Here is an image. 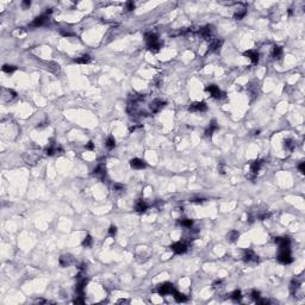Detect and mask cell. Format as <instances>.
<instances>
[{
  "label": "cell",
  "instance_id": "6da1fadb",
  "mask_svg": "<svg viewBox=\"0 0 305 305\" xmlns=\"http://www.w3.org/2000/svg\"><path fill=\"white\" fill-rule=\"evenodd\" d=\"M145 41H147V44H148V47H149V49L153 53L159 51L160 48H161V42L159 41V37L156 36L155 34H147L145 35Z\"/></svg>",
  "mask_w": 305,
  "mask_h": 305
},
{
  "label": "cell",
  "instance_id": "7a4b0ae2",
  "mask_svg": "<svg viewBox=\"0 0 305 305\" xmlns=\"http://www.w3.org/2000/svg\"><path fill=\"white\" fill-rule=\"evenodd\" d=\"M278 261L284 265L291 263L293 261L290 247H280L279 248V255H278Z\"/></svg>",
  "mask_w": 305,
  "mask_h": 305
},
{
  "label": "cell",
  "instance_id": "3957f363",
  "mask_svg": "<svg viewBox=\"0 0 305 305\" xmlns=\"http://www.w3.org/2000/svg\"><path fill=\"white\" fill-rule=\"evenodd\" d=\"M199 35L203 37L204 39L206 41H212L213 39V34H215V30H213V26L212 25H206L204 28H200L199 30Z\"/></svg>",
  "mask_w": 305,
  "mask_h": 305
},
{
  "label": "cell",
  "instance_id": "277c9868",
  "mask_svg": "<svg viewBox=\"0 0 305 305\" xmlns=\"http://www.w3.org/2000/svg\"><path fill=\"white\" fill-rule=\"evenodd\" d=\"M262 163H263L262 160H255L254 162H251L250 171H249V173H248V175H247V178L250 180H254L255 175L259 173V171H260L261 167H262Z\"/></svg>",
  "mask_w": 305,
  "mask_h": 305
},
{
  "label": "cell",
  "instance_id": "5b68a950",
  "mask_svg": "<svg viewBox=\"0 0 305 305\" xmlns=\"http://www.w3.org/2000/svg\"><path fill=\"white\" fill-rule=\"evenodd\" d=\"M174 291L175 290H174L173 284H171V282H163V284L159 285V287H157V292H159V294H161V296L173 294Z\"/></svg>",
  "mask_w": 305,
  "mask_h": 305
},
{
  "label": "cell",
  "instance_id": "8992f818",
  "mask_svg": "<svg viewBox=\"0 0 305 305\" xmlns=\"http://www.w3.org/2000/svg\"><path fill=\"white\" fill-rule=\"evenodd\" d=\"M205 91L209 92L210 94H211V97L217 98V99H219V98H223V97H224V93H223L216 85H209V86H206Z\"/></svg>",
  "mask_w": 305,
  "mask_h": 305
},
{
  "label": "cell",
  "instance_id": "52a82bcc",
  "mask_svg": "<svg viewBox=\"0 0 305 305\" xmlns=\"http://www.w3.org/2000/svg\"><path fill=\"white\" fill-rule=\"evenodd\" d=\"M165 106H166V102H163L161 99H155L150 104V110L153 113H159Z\"/></svg>",
  "mask_w": 305,
  "mask_h": 305
},
{
  "label": "cell",
  "instance_id": "ba28073f",
  "mask_svg": "<svg viewBox=\"0 0 305 305\" xmlns=\"http://www.w3.org/2000/svg\"><path fill=\"white\" fill-rule=\"evenodd\" d=\"M188 110L191 112H204V111L208 110V105L204 102H196L188 108Z\"/></svg>",
  "mask_w": 305,
  "mask_h": 305
},
{
  "label": "cell",
  "instance_id": "9c48e42d",
  "mask_svg": "<svg viewBox=\"0 0 305 305\" xmlns=\"http://www.w3.org/2000/svg\"><path fill=\"white\" fill-rule=\"evenodd\" d=\"M171 249L175 253V254H184L186 250H187V245L185 242H175L173 245H171Z\"/></svg>",
  "mask_w": 305,
  "mask_h": 305
},
{
  "label": "cell",
  "instance_id": "30bf717a",
  "mask_svg": "<svg viewBox=\"0 0 305 305\" xmlns=\"http://www.w3.org/2000/svg\"><path fill=\"white\" fill-rule=\"evenodd\" d=\"M245 14H247V8H245V5L239 4V5H237V7L235 8V12H234V18L237 19V20H239V19H242L243 17H245Z\"/></svg>",
  "mask_w": 305,
  "mask_h": 305
},
{
  "label": "cell",
  "instance_id": "8fae6325",
  "mask_svg": "<svg viewBox=\"0 0 305 305\" xmlns=\"http://www.w3.org/2000/svg\"><path fill=\"white\" fill-rule=\"evenodd\" d=\"M243 260L245 262H257L259 261V256L254 253L253 250H245V255H243Z\"/></svg>",
  "mask_w": 305,
  "mask_h": 305
},
{
  "label": "cell",
  "instance_id": "7c38bea8",
  "mask_svg": "<svg viewBox=\"0 0 305 305\" xmlns=\"http://www.w3.org/2000/svg\"><path fill=\"white\" fill-rule=\"evenodd\" d=\"M47 19H48V16H47V14H41L39 17H37V18L34 19V22L31 23V26H34V28L42 26V25L47 22Z\"/></svg>",
  "mask_w": 305,
  "mask_h": 305
},
{
  "label": "cell",
  "instance_id": "4fadbf2b",
  "mask_svg": "<svg viewBox=\"0 0 305 305\" xmlns=\"http://www.w3.org/2000/svg\"><path fill=\"white\" fill-rule=\"evenodd\" d=\"M222 44H223V41L222 39H218V38H213L211 42H210V51H218L221 49Z\"/></svg>",
  "mask_w": 305,
  "mask_h": 305
},
{
  "label": "cell",
  "instance_id": "5bb4252c",
  "mask_svg": "<svg viewBox=\"0 0 305 305\" xmlns=\"http://www.w3.org/2000/svg\"><path fill=\"white\" fill-rule=\"evenodd\" d=\"M130 166L134 169H143L145 167V162L143 160H141V159H132L130 161Z\"/></svg>",
  "mask_w": 305,
  "mask_h": 305
},
{
  "label": "cell",
  "instance_id": "9a60e30c",
  "mask_svg": "<svg viewBox=\"0 0 305 305\" xmlns=\"http://www.w3.org/2000/svg\"><path fill=\"white\" fill-rule=\"evenodd\" d=\"M218 129V125H217V122H216L215 119L213 120H211L210 122V124H209V126L206 128V130H205V135L209 137V136H212V134L216 131Z\"/></svg>",
  "mask_w": 305,
  "mask_h": 305
},
{
  "label": "cell",
  "instance_id": "2e32d148",
  "mask_svg": "<svg viewBox=\"0 0 305 305\" xmlns=\"http://www.w3.org/2000/svg\"><path fill=\"white\" fill-rule=\"evenodd\" d=\"M245 56L249 57L253 63H257L259 62V53L255 51V50H248V51H245Z\"/></svg>",
  "mask_w": 305,
  "mask_h": 305
},
{
  "label": "cell",
  "instance_id": "e0dca14e",
  "mask_svg": "<svg viewBox=\"0 0 305 305\" xmlns=\"http://www.w3.org/2000/svg\"><path fill=\"white\" fill-rule=\"evenodd\" d=\"M72 263H73L72 255H62V256L60 257V265H61V266L67 267V266H69V265H72Z\"/></svg>",
  "mask_w": 305,
  "mask_h": 305
},
{
  "label": "cell",
  "instance_id": "ac0fdd59",
  "mask_svg": "<svg viewBox=\"0 0 305 305\" xmlns=\"http://www.w3.org/2000/svg\"><path fill=\"white\" fill-rule=\"evenodd\" d=\"M275 243H278L279 247H290L291 239L290 237H278V239H275Z\"/></svg>",
  "mask_w": 305,
  "mask_h": 305
},
{
  "label": "cell",
  "instance_id": "d6986e66",
  "mask_svg": "<svg viewBox=\"0 0 305 305\" xmlns=\"http://www.w3.org/2000/svg\"><path fill=\"white\" fill-rule=\"evenodd\" d=\"M135 208H136V211H137V212H141V213H142V212H144L145 210L148 209V204L145 203L143 199H139L137 203H136V206H135Z\"/></svg>",
  "mask_w": 305,
  "mask_h": 305
},
{
  "label": "cell",
  "instance_id": "ffe728a7",
  "mask_svg": "<svg viewBox=\"0 0 305 305\" xmlns=\"http://www.w3.org/2000/svg\"><path fill=\"white\" fill-rule=\"evenodd\" d=\"M239 231H236V230H231V231H229L227 235V239L229 241V242H236L237 239H239Z\"/></svg>",
  "mask_w": 305,
  "mask_h": 305
},
{
  "label": "cell",
  "instance_id": "44dd1931",
  "mask_svg": "<svg viewBox=\"0 0 305 305\" xmlns=\"http://www.w3.org/2000/svg\"><path fill=\"white\" fill-rule=\"evenodd\" d=\"M24 160L26 161V163H30V165H34V163H36L37 162V155H34L32 153H26L24 156Z\"/></svg>",
  "mask_w": 305,
  "mask_h": 305
},
{
  "label": "cell",
  "instance_id": "7402d4cb",
  "mask_svg": "<svg viewBox=\"0 0 305 305\" xmlns=\"http://www.w3.org/2000/svg\"><path fill=\"white\" fill-rule=\"evenodd\" d=\"M282 54H284V51H282V48H281V47H279V45H275L274 48H273V53H272V55H273V57H274V59H276V60H280L281 57H282Z\"/></svg>",
  "mask_w": 305,
  "mask_h": 305
},
{
  "label": "cell",
  "instance_id": "603a6c76",
  "mask_svg": "<svg viewBox=\"0 0 305 305\" xmlns=\"http://www.w3.org/2000/svg\"><path fill=\"white\" fill-rule=\"evenodd\" d=\"M173 297L174 299L178 302V303H184V302H187V297L182 293H179L178 291H174L173 292Z\"/></svg>",
  "mask_w": 305,
  "mask_h": 305
},
{
  "label": "cell",
  "instance_id": "cb8c5ba5",
  "mask_svg": "<svg viewBox=\"0 0 305 305\" xmlns=\"http://www.w3.org/2000/svg\"><path fill=\"white\" fill-rule=\"evenodd\" d=\"M93 174H94L96 176H98V178H104V176H105V167H104L103 165H99V166L94 169Z\"/></svg>",
  "mask_w": 305,
  "mask_h": 305
},
{
  "label": "cell",
  "instance_id": "d4e9b609",
  "mask_svg": "<svg viewBox=\"0 0 305 305\" xmlns=\"http://www.w3.org/2000/svg\"><path fill=\"white\" fill-rule=\"evenodd\" d=\"M75 62H76V63H80V65H86V63L91 62V56L90 55H82L81 57L75 59Z\"/></svg>",
  "mask_w": 305,
  "mask_h": 305
},
{
  "label": "cell",
  "instance_id": "484cf974",
  "mask_svg": "<svg viewBox=\"0 0 305 305\" xmlns=\"http://www.w3.org/2000/svg\"><path fill=\"white\" fill-rule=\"evenodd\" d=\"M298 288H299V281L296 280V279H293V280L291 281L290 291H291V293H292V294H296V292L298 291Z\"/></svg>",
  "mask_w": 305,
  "mask_h": 305
},
{
  "label": "cell",
  "instance_id": "4316f807",
  "mask_svg": "<svg viewBox=\"0 0 305 305\" xmlns=\"http://www.w3.org/2000/svg\"><path fill=\"white\" fill-rule=\"evenodd\" d=\"M231 299L235 300V302H239L242 299V292L239 290H235L233 293H231Z\"/></svg>",
  "mask_w": 305,
  "mask_h": 305
},
{
  "label": "cell",
  "instance_id": "83f0119b",
  "mask_svg": "<svg viewBox=\"0 0 305 305\" xmlns=\"http://www.w3.org/2000/svg\"><path fill=\"white\" fill-rule=\"evenodd\" d=\"M106 147L108 149H113L116 147V139H114L112 136H108V139H106Z\"/></svg>",
  "mask_w": 305,
  "mask_h": 305
},
{
  "label": "cell",
  "instance_id": "f1b7e54d",
  "mask_svg": "<svg viewBox=\"0 0 305 305\" xmlns=\"http://www.w3.org/2000/svg\"><path fill=\"white\" fill-rule=\"evenodd\" d=\"M16 69H17V67L11 66V65H4V67H3V71L5 73H7V74H11V73L16 72Z\"/></svg>",
  "mask_w": 305,
  "mask_h": 305
},
{
  "label": "cell",
  "instance_id": "f546056e",
  "mask_svg": "<svg viewBox=\"0 0 305 305\" xmlns=\"http://www.w3.org/2000/svg\"><path fill=\"white\" fill-rule=\"evenodd\" d=\"M179 223H180V225H182V227L191 228L192 224H193V221H192V219H187V218H184V219H180Z\"/></svg>",
  "mask_w": 305,
  "mask_h": 305
},
{
  "label": "cell",
  "instance_id": "4dcf8cb0",
  "mask_svg": "<svg viewBox=\"0 0 305 305\" xmlns=\"http://www.w3.org/2000/svg\"><path fill=\"white\" fill-rule=\"evenodd\" d=\"M284 145H285V148L287 150H293L294 147H296V143H294V141H292V139H286Z\"/></svg>",
  "mask_w": 305,
  "mask_h": 305
},
{
  "label": "cell",
  "instance_id": "1f68e13d",
  "mask_svg": "<svg viewBox=\"0 0 305 305\" xmlns=\"http://www.w3.org/2000/svg\"><path fill=\"white\" fill-rule=\"evenodd\" d=\"M92 241H93V239H92V237H91L90 235H87V236L85 237L84 241H82V245H84V247H86V248H88V247H91V245H92Z\"/></svg>",
  "mask_w": 305,
  "mask_h": 305
},
{
  "label": "cell",
  "instance_id": "d6a6232c",
  "mask_svg": "<svg viewBox=\"0 0 305 305\" xmlns=\"http://www.w3.org/2000/svg\"><path fill=\"white\" fill-rule=\"evenodd\" d=\"M108 234H110L111 236H114V235L117 234V227H116V225H111L110 229H108Z\"/></svg>",
  "mask_w": 305,
  "mask_h": 305
},
{
  "label": "cell",
  "instance_id": "836d02e7",
  "mask_svg": "<svg viewBox=\"0 0 305 305\" xmlns=\"http://www.w3.org/2000/svg\"><path fill=\"white\" fill-rule=\"evenodd\" d=\"M113 191L114 192H122V191H124V187H123V185H119V184H114Z\"/></svg>",
  "mask_w": 305,
  "mask_h": 305
},
{
  "label": "cell",
  "instance_id": "e575fe53",
  "mask_svg": "<svg viewBox=\"0 0 305 305\" xmlns=\"http://www.w3.org/2000/svg\"><path fill=\"white\" fill-rule=\"evenodd\" d=\"M251 297L255 299V300H257V299L260 298V292H259V291H256V290H254V291L251 292Z\"/></svg>",
  "mask_w": 305,
  "mask_h": 305
},
{
  "label": "cell",
  "instance_id": "d590c367",
  "mask_svg": "<svg viewBox=\"0 0 305 305\" xmlns=\"http://www.w3.org/2000/svg\"><path fill=\"white\" fill-rule=\"evenodd\" d=\"M126 7H128L129 11H132V10L135 8V4H134L132 1H128V3H126Z\"/></svg>",
  "mask_w": 305,
  "mask_h": 305
},
{
  "label": "cell",
  "instance_id": "8d00e7d4",
  "mask_svg": "<svg viewBox=\"0 0 305 305\" xmlns=\"http://www.w3.org/2000/svg\"><path fill=\"white\" fill-rule=\"evenodd\" d=\"M86 149H87V150H93V149H94V144H93V142H92V141H90L88 143L86 144Z\"/></svg>",
  "mask_w": 305,
  "mask_h": 305
},
{
  "label": "cell",
  "instance_id": "74e56055",
  "mask_svg": "<svg viewBox=\"0 0 305 305\" xmlns=\"http://www.w3.org/2000/svg\"><path fill=\"white\" fill-rule=\"evenodd\" d=\"M61 35H63V36H66V37H69V36H73L74 34L71 32V31H61Z\"/></svg>",
  "mask_w": 305,
  "mask_h": 305
},
{
  "label": "cell",
  "instance_id": "f35d334b",
  "mask_svg": "<svg viewBox=\"0 0 305 305\" xmlns=\"http://www.w3.org/2000/svg\"><path fill=\"white\" fill-rule=\"evenodd\" d=\"M74 303H75V304H82V303H84V298H82V296H80V298L75 299V300H74Z\"/></svg>",
  "mask_w": 305,
  "mask_h": 305
},
{
  "label": "cell",
  "instance_id": "ab89813d",
  "mask_svg": "<svg viewBox=\"0 0 305 305\" xmlns=\"http://www.w3.org/2000/svg\"><path fill=\"white\" fill-rule=\"evenodd\" d=\"M298 168H299V171H300L302 173H304V172H305V163H304V162H302V163L298 166Z\"/></svg>",
  "mask_w": 305,
  "mask_h": 305
},
{
  "label": "cell",
  "instance_id": "60d3db41",
  "mask_svg": "<svg viewBox=\"0 0 305 305\" xmlns=\"http://www.w3.org/2000/svg\"><path fill=\"white\" fill-rule=\"evenodd\" d=\"M23 7H30V5H31V1L30 0H25V1H23Z\"/></svg>",
  "mask_w": 305,
  "mask_h": 305
},
{
  "label": "cell",
  "instance_id": "b9f144b4",
  "mask_svg": "<svg viewBox=\"0 0 305 305\" xmlns=\"http://www.w3.org/2000/svg\"><path fill=\"white\" fill-rule=\"evenodd\" d=\"M192 202H194V203H203L204 199H199V198H197V199H194V200H192Z\"/></svg>",
  "mask_w": 305,
  "mask_h": 305
}]
</instances>
